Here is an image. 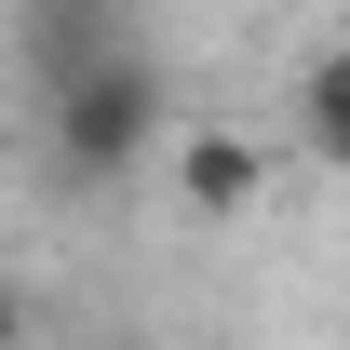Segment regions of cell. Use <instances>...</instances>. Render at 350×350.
Segmentation results:
<instances>
[{
	"instance_id": "obj_1",
	"label": "cell",
	"mask_w": 350,
	"mask_h": 350,
	"mask_svg": "<svg viewBox=\"0 0 350 350\" xmlns=\"http://www.w3.org/2000/svg\"><path fill=\"white\" fill-rule=\"evenodd\" d=\"M41 135H54V175H81V189H108V175H135V162H162V148H175L162 54L122 41V54H94V68H68V81H41Z\"/></svg>"
},
{
	"instance_id": "obj_2",
	"label": "cell",
	"mask_w": 350,
	"mask_h": 350,
	"mask_svg": "<svg viewBox=\"0 0 350 350\" xmlns=\"http://www.w3.org/2000/svg\"><path fill=\"white\" fill-rule=\"evenodd\" d=\"M256 189H269L256 135H175V202H189V216H243Z\"/></svg>"
},
{
	"instance_id": "obj_3",
	"label": "cell",
	"mask_w": 350,
	"mask_h": 350,
	"mask_svg": "<svg viewBox=\"0 0 350 350\" xmlns=\"http://www.w3.org/2000/svg\"><path fill=\"white\" fill-rule=\"evenodd\" d=\"M297 148H310L323 175H350V41H323V54L297 68Z\"/></svg>"
},
{
	"instance_id": "obj_4",
	"label": "cell",
	"mask_w": 350,
	"mask_h": 350,
	"mask_svg": "<svg viewBox=\"0 0 350 350\" xmlns=\"http://www.w3.org/2000/svg\"><path fill=\"white\" fill-rule=\"evenodd\" d=\"M14 337H27V297H14V283H0V350H14Z\"/></svg>"
},
{
	"instance_id": "obj_5",
	"label": "cell",
	"mask_w": 350,
	"mask_h": 350,
	"mask_svg": "<svg viewBox=\"0 0 350 350\" xmlns=\"http://www.w3.org/2000/svg\"><path fill=\"white\" fill-rule=\"evenodd\" d=\"M94 14H148V0H94Z\"/></svg>"
}]
</instances>
